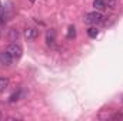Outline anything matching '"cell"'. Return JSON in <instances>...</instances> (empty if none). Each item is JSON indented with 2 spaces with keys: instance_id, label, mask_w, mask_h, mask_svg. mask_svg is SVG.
<instances>
[{
  "instance_id": "6da1fadb",
  "label": "cell",
  "mask_w": 123,
  "mask_h": 121,
  "mask_svg": "<svg viewBox=\"0 0 123 121\" xmlns=\"http://www.w3.org/2000/svg\"><path fill=\"white\" fill-rule=\"evenodd\" d=\"M85 23L86 24H100V23H103L105 22V16L97 10H94V11H89V13H86L85 14Z\"/></svg>"
},
{
  "instance_id": "7a4b0ae2",
  "label": "cell",
  "mask_w": 123,
  "mask_h": 121,
  "mask_svg": "<svg viewBox=\"0 0 123 121\" xmlns=\"http://www.w3.org/2000/svg\"><path fill=\"white\" fill-rule=\"evenodd\" d=\"M7 51L10 53V56H12L14 60H17V59H20V57L23 56V49H22L19 44H16V43H12V44L7 47Z\"/></svg>"
},
{
  "instance_id": "3957f363",
  "label": "cell",
  "mask_w": 123,
  "mask_h": 121,
  "mask_svg": "<svg viewBox=\"0 0 123 121\" xmlns=\"http://www.w3.org/2000/svg\"><path fill=\"white\" fill-rule=\"evenodd\" d=\"M37 36H39V30L34 29V27H29V29L25 30V37H26L27 41H33V40H36Z\"/></svg>"
},
{
  "instance_id": "277c9868",
  "label": "cell",
  "mask_w": 123,
  "mask_h": 121,
  "mask_svg": "<svg viewBox=\"0 0 123 121\" xmlns=\"http://www.w3.org/2000/svg\"><path fill=\"white\" fill-rule=\"evenodd\" d=\"M13 57L10 56V53L6 50V51H1L0 53V64H3V66H10L12 63H13Z\"/></svg>"
},
{
  "instance_id": "5b68a950",
  "label": "cell",
  "mask_w": 123,
  "mask_h": 121,
  "mask_svg": "<svg viewBox=\"0 0 123 121\" xmlns=\"http://www.w3.org/2000/svg\"><path fill=\"white\" fill-rule=\"evenodd\" d=\"M46 43H47V46H50V47L55 46V43H56V31L53 30V29L47 30V33H46Z\"/></svg>"
},
{
  "instance_id": "8992f818",
  "label": "cell",
  "mask_w": 123,
  "mask_h": 121,
  "mask_svg": "<svg viewBox=\"0 0 123 121\" xmlns=\"http://www.w3.org/2000/svg\"><path fill=\"white\" fill-rule=\"evenodd\" d=\"M19 30L17 29H10L9 30V34H7V38H9V41H17V38H19Z\"/></svg>"
},
{
  "instance_id": "52a82bcc",
  "label": "cell",
  "mask_w": 123,
  "mask_h": 121,
  "mask_svg": "<svg viewBox=\"0 0 123 121\" xmlns=\"http://www.w3.org/2000/svg\"><path fill=\"white\" fill-rule=\"evenodd\" d=\"M93 7H94L96 10L102 11V10L106 9V3H105V0H94V1H93Z\"/></svg>"
},
{
  "instance_id": "ba28073f",
  "label": "cell",
  "mask_w": 123,
  "mask_h": 121,
  "mask_svg": "<svg viewBox=\"0 0 123 121\" xmlns=\"http://www.w3.org/2000/svg\"><path fill=\"white\" fill-rule=\"evenodd\" d=\"M7 87H9V78L7 77H0V93H3Z\"/></svg>"
},
{
  "instance_id": "9c48e42d",
  "label": "cell",
  "mask_w": 123,
  "mask_h": 121,
  "mask_svg": "<svg viewBox=\"0 0 123 121\" xmlns=\"http://www.w3.org/2000/svg\"><path fill=\"white\" fill-rule=\"evenodd\" d=\"M76 37V27L74 26H69V30H67V38L72 40Z\"/></svg>"
},
{
  "instance_id": "30bf717a",
  "label": "cell",
  "mask_w": 123,
  "mask_h": 121,
  "mask_svg": "<svg viewBox=\"0 0 123 121\" xmlns=\"http://www.w3.org/2000/svg\"><path fill=\"white\" fill-rule=\"evenodd\" d=\"M87 34H89L92 38H96V37H97V34H99V30H97L96 27H90V29L87 30Z\"/></svg>"
},
{
  "instance_id": "8fae6325",
  "label": "cell",
  "mask_w": 123,
  "mask_h": 121,
  "mask_svg": "<svg viewBox=\"0 0 123 121\" xmlns=\"http://www.w3.org/2000/svg\"><path fill=\"white\" fill-rule=\"evenodd\" d=\"M105 3H106V7H110V9H115L116 7V0H105Z\"/></svg>"
},
{
  "instance_id": "7c38bea8",
  "label": "cell",
  "mask_w": 123,
  "mask_h": 121,
  "mask_svg": "<svg viewBox=\"0 0 123 121\" xmlns=\"http://www.w3.org/2000/svg\"><path fill=\"white\" fill-rule=\"evenodd\" d=\"M19 95H20V93H14V94L10 97V103H14V101H17V100H19Z\"/></svg>"
},
{
  "instance_id": "4fadbf2b",
  "label": "cell",
  "mask_w": 123,
  "mask_h": 121,
  "mask_svg": "<svg viewBox=\"0 0 123 121\" xmlns=\"http://www.w3.org/2000/svg\"><path fill=\"white\" fill-rule=\"evenodd\" d=\"M0 120H3V114L1 113H0Z\"/></svg>"
},
{
  "instance_id": "5bb4252c",
  "label": "cell",
  "mask_w": 123,
  "mask_h": 121,
  "mask_svg": "<svg viewBox=\"0 0 123 121\" xmlns=\"http://www.w3.org/2000/svg\"><path fill=\"white\" fill-rule=\"evenodd\" d=\"M1 11H3V9H1V4H0V13H1Z\"/></svg>"
},
{
  "instance_id": "9a60e30c",
  "label": "cell",
  "mask_w": 123,
  "mask_h": 121,
  "mask_svg": "<svg viewBox=\"0 0 123 121\" xmlns=\"http://www.w3.org/2000/svg\"><path fill=\"white\" fill-rule=\"evenodd\" d=\"M30 1H31V3H33V1H36V0H30Z\"/></svg>"
}]
</instances>
